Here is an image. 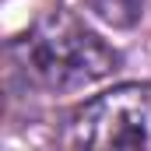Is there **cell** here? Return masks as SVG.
Here are the masks:
<instances>
[{"label":"cell","mask_w":151,"mask_h":151,"mask_svg":"<svg viewBox=\"0 0 151 151\" xmlns=\"http://www.w3.org/2000/svg\"><path fill=\"white\" fill-rule=\"evenodd\" d=\"M141 4L144 0H88V7L113 28H130L141 14Z\"/></svg>","instance_id":"3957f363"},{"label":"cell","mask_w":151,"mask_h":151,"mask_svg":"<svg viewBox=\"0 0 151 151\" xmlns=\"http://www.w3.org/2000/svg\"><path fill=\"white\" fill-rule=\"evenodd\" d=\"M74 148L151 151V84H119L74 109L67 123Z\"/></svg>","instance_id":"7a4b0ae2"},{"label":"cell","mask_w":151,"mask_h":151,"mask_svg":"<svg viewBox=\"0 0 151 151\" xmlns=\"http://www.w3.org/2000/svg\"><path fill=\"white\" fill-rule=\"evenodd\" d=\"M7 53L14 70L32 88L46 91H77L119 67V53L67 7H49L39 14Z\"/></svg>","instance_id":"6da1fadb"}]
</instances>
